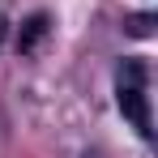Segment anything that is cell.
<instances>
[{
  "label": "cell",
  "instance_id": "cell-3",
  "mask_svg": "<svg viewBox=\"0 0 158 158\" xmlns=\"http://www.w3.org/2000/svg\"><path fill=\"white\" fill-rule=\"evenodd\" d=\"M124 34H132V39L154 34V13H128L124 17Z\"/></svg>",
  "mask_w": 158,
  "mask_h": 158
},
{
  "label": "cell",
  "instance_id": "cell-1",
  "mask_svg": "<svg viewBox=\"0 0 158 158\" xmlns=\"http://www.w3.org/2000/svg\"><path fill=\"white\" fill-rule=\"evenodd\" d=\"M115 107L141 141L154 137V115H150V64L145 56H124L115 64Z\"/></svg>",
  "mask_w": 158,
  "mask_h": 158
},
{
  "label": "cell",
  "instance_id": "cell-2",
  "mask_svg": "<svg viewBox=\"0 0 158 158\" xmlns=\"http://www.w3.org/2000/svg\"><path fill=\"white\" fill-rule=\"evenodd\" d=\"M47 34V13H34V17H26V26H22V34H17V52H34V43Z\"/></svg>",
  "mask_w": 158,
  "mask_h": 158
}]
</instances>
